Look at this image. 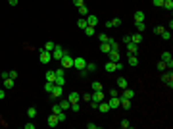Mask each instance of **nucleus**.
Masks as SVG:
<instances>
[{
	"mask_svg": "<svg viewBox=\"0 0 173 129\" xmlns=\"http://www.w3.org/2000/svg\"><path fill=\"white\" fill-rule=\"evenodd\" d=\"M60 62H62V68H64V70H69V68H73V56H71L69 52H65Z\"/></svg>",
	"mask_w": 173,
	"mask_h": 129,
	"instance_id": "1",
	"label": "nucleus"
},
{
	"mask_svg": "<svg viewBox=\"0 0 173 129\" xmlns=\"http://www.w3.org/2000/svg\"><path fill=\"white\" fill-rule=\"evenodd\" d=\"M50 60H52V52H48V50H38V62L40 64H50Z\"/></svg>",
	"mask_w": 173,
	"mask_h": 129,
	"instance_id": "2",
	"label": "nucleus"
},
{
	"mask_svg": "<svg viewBox=\"0 0 173 129\" xmlns=\"http://www.w3.org/2000/svg\"><path fill=\"white\" fill-rule=\"evenodd\" d=\"M54 73H56L54 85H64V83H65V73H64V68H60V70H54Z\"/></svg>",
	"mask_w": 173,
	"mask_h": 129,
	"instance_id": "3",
	"label": "nucleus"
},
{
	"mask_svg": "<svg viewBox=\"0 0 173 129\" xmlns=\"http://www.w3.org/2000/svg\"><path fill=\"white\" fill-rule=\"evenodd\" d=\"M85 66H87V60L83 58V56H77V58H73V68L75 70H85Z\"/></svg>",
	"mask_w": 173,
	"mask_h": 129,
	"instance_id": "4",
	"label": "nucleus"
},
{
	"mask_svg": "<svg viewBox=\"0 0 173 129\" xmlns=\"http://www.w3.org/2000/svg\"><path fill=\"white\" fill-rule=\"evenodd\" d=\"M65 52L67 50H64V48H62V46H54V50H52V60H62V56H64Z\"/></svg>",
	"mask_w": 173,
	"mask_h": 129,
	"instance_id": "5",
	"label": "nucleus"
},
{
	"mask_svg": "<svg viewBox=\"0 0 173 129\" xmlns=\"http://www.w3.org/2000/svg\"><path fill=\"white\" fill-rule=\"evenodd\" d=\"M162 81H164V85H167L169 89L173 87V73H171V70H169V73H164V75H162Z\"/></svg>",
	"mask_w": 173,
	"mask_h": 129,
	"instance_id": "6",
	"label": "nucleus"
},
{
	"mask_svg": "<svg viewBox=\"0 0 173 129\" xmlns=\"http://www.w3.org/2000/svg\"><path fill=\"white\" fill-rule=\"evenodd\" d=\"M52 98H60L64 95V85H54V89H52Z\"/></svg>",
	"mask_w": 173,
	"mask_h": 129,
	"instance_id": "7",
	"label": "nucleus"
},
{
	"mask_svg": "<svg viewBox=\"0 0 173 129\" xmlns=\"http://www.w3.org/2000/svg\"><path fill=\"white\" fill-rule=\"evenodd\" d=\"M135 95H137V93H135L133 89L125 87V89H123V93L119 95V98H129V100H133V98H135Z\"/></svg>",
	"mask_w": 173,
	"mask_h": 129,
	"instance_id": "8",
	"label": "nucleus"
},
{
	"mask_svg": "<svg viewBox=\"0 0 173 129\" xmlns=\"http://www.w3.org/2000/svg\"><path fill=\"white\" fill-rule=\"evenodd\" d=\"M90 100H92V102H102L104 100V93L102 91H94V93H92V95H90Z\"/></svg>",
	"mask_w": 173,
	"mask_h": 129,
	"instance_id": "9",
	"label": "nucleus"
},
{
	"mask_svg": "<svg viewBox=\"0 0 173 129\" xmlns=\"http://www.w3.org/2000/svg\"><path fill=\"white\" fill-rule=\"evenodd\" d=\"M119 58H121V56H119V50H114V48H112V50L108 52V60L110 62H119Z\"/></svg>",
	"mask_w": 173,
	"mask_h": 129,
	"instance_id": "10",
	"label": "nucleus"
},
{
	"mask_svg": "<svg viewBox=\"0 0 173 129\" xmlns=\"http://www.w3.org/2000/svg\"><path fill=\"white\" fill-rule=\"evenodd\" d=\"M85 20H87V25H92V27L98 25V18H96V16H92V14H89Z\"/></svg>",
	"mask_w": 173,
	"mask_h": 129,
	"instance_id": "11",
	"label": "nucleus"
},
{
	"mask_svg": "<svg viewBox=\"0 0 173 129\" xmlns=\"http://www.w3.org/2000/svg\"><path fill=\"white\" fill-rule=\"evenodd\" d=\"M110 104V110L112 108H119V97H110V100H106Z\"/></svg>",
	"mask_w": 173,
	"mask_h": 129,
	"instance_id": "12",
	"label": "nucleus"
},
{
	"mask_svg": "<svg viewBox=\"0 0 173 129\" xmlns=\"http://www.w3.org/2000/svg\"><path fill=\"white\" fill-rule=\"evenodd\" d=\"M119 106H121L123 110H131V108H133V104H131L129 98H119Z\"/></svg>",
	"mask_w": 173,
	"mask_h": 129,
	"instance_id": "13",
	"label": "nucleus"
},
{
	"mask_svg": "<svg viewBox=\"0 0 173 129\" xmlns=\"http://www.w3.org/2000/svg\"><path fill=\"white\" fill-rule=\"evenodd\" d=\"M127 46V54H139V45H135V43H129Z\"/></svg>",
	"mask_w": 173,
	"mask_h": 129,
	"instance_id": "14",
	"label": "nucleus"
},
{
	"mask_svg": "<svg viewBox=\"0 0 173 129\" xmlns=\"http://www.w3.org/2000/svg\"><path fill=\"white\" fill-rule=\"evenodd\" d=\"M79 98H81L79 93H69V95H67V100H69L71 104H77V102H79Z\"/></svg>",
	"mask_w": 173,
	"mask_h": 129,
	"instance_id": "15",
	"label": "nucleus"
},
{
	"mask_svg": "<svg viewBox=\"0 0 173 129\" xmlns=\"http://www.w3.org/2000/svg\"><path fill=\"white\" fill-rule=\"evenodd\" d=\"M96 110H98V112H102V114H106V112L110 110V104L106 102V100H102V102H98V108H96Z\"/></svg>",
	"mask_w": 173,
	"mask_h": 129,
	"instance_id": "16",
	"label": "nucleus"
},
{
	"mask_svg": "<svg viewBox=\"0 0 173 129\" xmlns=\"http://www.w3.org/2000/svg\"><path fill=\"white\" fill-rule=\"evenodd\" d=\"M58 123H60L58 122V116L56 114H50V116H48V127H56Z\"/></svg>",
	"mask_w": 173,
	"mask_h": 129,
	"instance_id": "17",
	"label": "nucleus"
},
{
	"mask_svg": "<svg viewBox=\"0 0 173 129\" xmlns=\"http://www.w3.org/2000/svg\"><path fill=\"white\" fill-rule=\"evenodd\" d=\"M129 66H139V56L137 54H129Z\"/></svg>",
	"mask_w": 173,
	"mask_h": 129,
	"instance_id": "18",
	"label": "nucleus"
},
{
	"mask_svg": "<svg viewBox=\"0 0 173 129\" xmlns=\"http://www.w3.org/2000/svg\"><path fill=\"white\" fill-rule=\"evenodd\" d=\"M131 43H135V45H141V43H142V35H141V33L131 35Z\"/></svg>",
	"mask_w": 173,
	"mask_h": 129,
	"instance_id": "19",
	"label": "nucleus"
},
{
	"mask_svg": "<svg viewBox=\"0 0 173 129\" xmlns=\"http://www.w3.org/2000/svg\"><path fill=\"white\" fill-rule=\"evenodd\" d=\"M117 87H119V89H125V87H129V85H127V79H125V77H117Z\"/></svg>",
	"mask_w": 173,
	"mask_h": 129,
	"instance_id": "20",
	"label": "nucleus"
},
{
	"mask_svg": "<svg viewBox=\"0 0 173 129\" xmlns=\"http://www.w3.org/2000/svg\"><path fill=\"white\" fill-rule=\"evenodd\" d=\"M4 81V89H13V79L12 77H6V79H2Z\"/></svg>",
	"mask_w": 173,
	"mask_h": 129,
	"instance_id": "21",
	"label": "nucleus"
},
{
	"mask_svg": "<svg viewBox=\"0 0 173 129\" xmlns=\"http://www.w3.org/2000/svg\"><path fill=\"white\" fill-rule=\"evenodd\" d=\"M110 50H112V46H110L108 43H100V52H102V54H108Z\"/></svg>",
	"mask_w": 173,
	"mask_h": 129,
	"instance_id": "22",
	"label": "nucleus"
},
{
	"mask_svg": "<svg viewBox=\"0 0 173 129\" xmlns=\"http://www.w3.org/2000/svg\"><path fill=\"white\" fill-rule=\"evenodd\" d=\"M85 70L89 71V73H94V71H96V64H94V62H87V66H85Z\"/></svg>",
	"mask_w": 173,
	"mask_h": 129,
	"instance_id": "23",
	"label": "nucleus"
},
{
	"mask_svg": "<svg viewBox=\"0 0 173 129\" xmlns=\"http://www.w3.org/2000/svg\"><path fill=\"white\" fill-rule=\"evenodd\" d=\"M106 71H108V73H114L115 71V62H106Z\"/></svg>",
	"mask_w": 173,
	"mask_h": 129,
	"instance_id": "24",
	"label": "nucleus"
},
{
	"mask_svg": "<svg viewBox=\"0 0 173 129\" xmlns=\"http://www.w3.org/2000/svg\"><path fill=\"white\" fill-rule=\"evenodd\" d=\"M139 21H144V12H135V23H139Z\"/></svg>",
	"mask_w": 173,
	"mask_h": 129,
	"instance_id": "25",
	"label": "nucleus"
},
{
	"mask_svg": "<svg viewBox=\"0 0 173 129\" xmlns=\"http://www.w3.org/2000/svg\"><path fill=\"white\" fill-rule=\"evenodd\" d=\"M69 106H71V102H69V100H67V98H64V100L60 102V108L64 110V112H65V110H69Z\"/></svg>",
	"mask_w": 173,
	"mask_h": 129,
	"instance_id": "26",
	"label": "nucleus"
},
{
	"mask_svg": "<svg viewBox=\"0 0 173 129\" xmlns=\"http://www.w3.org/2000/svg\"><path fill=\"white\" fill-rule=\"evenodd\" d=\"M83 31H85V35H87V37H92V35H94V27H92V25H87Z\"/></svg>",
	"mask_w": 173,
	"mask_h": 129,
	"instance_id": "27",
	"label": "nucleus"
},
{
	"mask_svg": "<svg viewBox=\"0 0 173 129\" xmlns=\"http://www.w3.org/2000/svg\"><path fill=\"white\" fill-rule=\"evenodd\" d=\"M77 10H79V14H81L83 18H87V16H89V8L85 6V4H83V6H79V8H77Z\"/></svg>",
	"mask_w": 173,
	"mask_h": 129,
	"instance_id": "28",
	"label": "nucleus"
},
{
	"mask_svg": "<svg viewBox=\"0 0 173 129\" xmlns=\"http://www.w3.org/2000/svg\"><path fill=\"white\" fill-rule=\"evenodd\" d=\"M54 79H56V73L54 71H46V81H50V83H54Z\"/></svg>",
	"mask_w": 173,
	"mask_h": 129,
	"instance_id": "29",
	"label": "nucleus"
},
{
	"mask_svg": "<svg viewBox=\"0 0 173 129\" xmlns=\"http://www.w3.org/2000/svg\"><path fill=\"white\" fill-rule=\"evenodd\" d=\"M162 6L166 8V10H169V12H171V10H173V0H164V4H162Z\"/></svg>",
	"mask_w": 173,
	"mask_h": 129,
	"instance_id": "30",
	"label": "nucleus"
},
{
	"mask_svg": "<svg viewBox=\"0 0 173 129\" xmlns=\"http://www.w3.org/2000/svg\"><path fill=\"white\" fill-rule=\"evenodd\" d=\"M77 27H79V29H85V27H87V20H85V18H79V20H77Z\"/></svg>",
	"mask_w": 173,
	"mask_h": 129,
	"instance_id": "31",
	"label": "nucleus"
},
{
	"mask_svg": "<svg viewBox=\"0 0 173 129\" xmlns=\"http://www.w3.org/2000/svg\"><path fill=\"white\" fill-rule=\"evenodd\" d=\"M54 46H56V45H54V43H52V41H46V45H44V50L52 52V50H54Z\"/></svg>",
	"mask_w": 173,
	"mask_h": 129,
	"instance_id": "32",
	"label": "nucleus"
},
{
	"mask_svg": "<svg viewBox=\"0 0 173 129\" xmlns=\"http://www.w3.org/2000/svg\"><path fill=\"white\" fill-rule=\"evenodd\" d=\"M27 116H29V118L33 120V118L37 116V108H27Z\"/></svg>",
	"mask_w": 173,
	"mask_h": 129,
	"instance_id": "33",
	"label": "nucleus"
},
{
	"mask_svg": "<svg viewBox=\"0 0 173 129\" xmlns=\"http://www.w3.org/2000/svg\"><path fill=\"white\" fill-rule=\"evenodd\" d=\"M92 91H102V83L100 81H92Z\"/></svg>",
	"mask_w": 173,
	"mask_h": 129,
	"instance_id": "34",
	"label": "nucleus"
},
{
	"mask_svg": "<svg viewBox=\"0 0 173 129\" xmlns=\"http://www.w3.org/2000/svg\"><path fill=\"white\" fill-rule=\"evenodd\" d=\"M135 25H137V31H144V29H146V23H144V21H139V23H135Z\"/></svg>",
	"mask_w": 173,
	"mask_h": 129,
	"instance_id": "35",
	"label": "nucleus"
},
{
	"mask_svg": "<svg viewBox=\"0 0 173 129\" xmlns=\"http://www.w3.org/2000/svg\"><path fill=\"white\" fill-rule=\"evenodd\" d=\"M119 125H121V129H129V127H131V122H129V120H121Z\"/></svg>",
	"mask_w": 173,
	"mask_h": 129,
	"instance_id": "36",
	"label": "nucleus"
},
{
	"mask_svg": "<svg viewBox=\"0 0 173 129\" xmlns=\"http://www.w3.org/2000/svg\"><path fill=\"white\" fill-rule=\"evenodd\" d=\"M162 39L169 41V39H171V31H162Z\"/></svg>",
	"mask_w": 173,
	"mask_h": 129,
	"instance_id": "37",
	"label": "nucleus"
},
{
	"mask_svg": "<svg viewBox=\"0 0 173 129\" xmlns=\"http://www.w3.org/2000/svg\"><path fill=\"white\" fill-rule=\"evenodd\" d=\"M52 89H54V83L46 81V85H44V91H46V93H52Z\"/></svg>",
	"mask_w": 173,
	"mask_h": 129,
	"instance_id": "38",
	"label": "nucleus"
},
{
	"mask_svg": "<svg viewBox=\"0 0 173 129\" xmlns=\"http://www.w3.org/2000/svg\"><path fill=\"white\" fill-rule=\"evenodd\" d=\"M98 39H100V43H108V35H106V33H100V35H98Z\"/></svg>",
	"mask_w": 173,
	"mask_h": 129,
	"instance_id": "39",
	"label": "nucleus"
},
{
	"mask_svg": "<svg viewBox=\"0 0 173 129\" xmlns=\"http://www.w3.org/2000/svg\"><path fill=\"white\" fill-rule=\"evenodd\" d=\"M60 112H64V110L60 108V104H54L52 106V114H60Z\"/></svg>",
	"mask_w": 173,
	"mask_h": 129,
	"instance_id": "40",
	"label": "nucleus"
},
{
	"mask_svg": "<svg viewBox=\"0 0 173 129\" xmlns=\"http://www.w3.org/2000/svg\"><path fill=\"white\" fill-rule=\"evenodd\" d=\"M112 25H114V27H119V25H121V20H119V18H114V20H112Z\"/></svg>",
	"mask_w": 173,
	"mask_h": 129,
	"instance_id": "41",
	"label": "nucleus"
},
{
	"mask_svg": "<svg viewBox=\"0 0 173 129\" xmlns=\"http://www.w3.org/2000/svg\"><path fill=\"white\" fill-rule=\"evenodd\" d=\"M56 116H58V122H60V123L65 122V114H64V112H60V114H56Z\"/></svg>",
	"mask_w": 173,
	"mask_h": 129,
	"instance_id": "42",
	"label": "nucleus"
},
{
	"mask_svg": "<svg viewBox=\"0 0 173 129\" xmlns=\"http://www.w3.org/2000/svg\"><path fill=\"white\" fill-rule=\"evenodd\" d=\"M162 4H164V0H152V6L156 8H162Z\"/></svg>",
	"mask_w": 173,
	"mask_h": 129,
	"instance_id": "43",
	"label": "nucleus"
},
{
	"mask_svg": "<svg viewBox=\"0 0 173 129\" xmlns=\"http://www.w3.org/2000/svg\"><path fill=\"white\" fill-rule=\"evenodd\" d=\"M162 31H166V29H164V27H162V25L154 27V33H156V35H162Z\"/></svg>",
	"mask_w": 173,
	"mask_h": 129,
	"instance_id": "44",
	"label": "nucleus"
},
{
	"mask_svg": "<svg viewBox=\"0 0 173 129\" xmlns=\"http://www.w3.org/2000/svg\"><path fill=\"white\" fill-rule=\"evenodd\" d=\"M8 75H10V77H12L13 81H15V77H18V71H15V70H12V71H8Z\"/></svg>",
	"mask_w": 173,
	"mask_h": 129,
	"instance_id": "45",
	"label": "nucleus"
},
{
	"mask_svg": "<svg viewBox=\"0 0 173 129\" xmlns=\"http://www.w3.org/2000/svg\"><path fill=\"white\" fill-rule=\"evenodd\" d=\"M123 70V62H115V71H121Z\"/></svg>",
	"mask_w": 173,
	"mask_h": 129,
	"instance_id": "46",
	"label": "nucleus"
},
{
	"mask_svg": "<svg viewBox=\"0 0 173 129\" xmlns=\"http://www.w3.org/2000/svg\"><path fill=\"white\" fill-rule=\"evenodd\" d=\"M69 110H73V112H79V110H81V108H79V102H77V104H71Z\"/></svg>",
	"mask_w": 173,
	"mask_h": 129,
	"instance_id": "47",
	"label": "nucleus"
},
{
	"mask_svg": "<svg viewBox=\"0 0 173 129\" xmlns=\"http://www.w3.org/2000/svg\"><path fill=\"white\" fill-rule=\"evenodd\" d=\"M110 97H119V91H117V89H112V91H110Z\"/></svg>",
	"mask_w": 173,
	"mask_h": 129,
	"instance_id": "48",
	"label": "nucleus"
},
{
	"mask_svg": "<svg viewBox=\"0 0 173 129\" xmlns=\"http://www.w3.org/2000/svg\"><path fill=\"white\" fill-rule=\"evenodd\" d=\"M73 4H75V8H79V6H83L85 4V0H73Z\"/></svg>",
	"mask_w": 173,
	"mask_h": 129,
	"instance_id": "49",
	"label": "nucleus"
},
{
	"mask_svg": "<svg viewBox=\"0 0 173 129\" xmlns=\"http://www.w3.org/2000/svg\"><path fill=\"white\" fill-rule=\"evenodd\" d=\"M123 43L129 45V43H131V35H123Z\"/></svg>",
	"mask_w": 173,
	"mask_h": 129,
	"instance_id": "50",
	"label": "nucleus"
},
{
	"mask_svg": "<svg viewBox=\"0 0 173 129\" xmlns=\"http://www.w3.org/2000/svg\"><path fill=\"white\" fill-rule=\"evenodd\" d=\"M156 68H158L160 71H164V70H166V64H164V62H158V66H156Z\"/></svg>",
	"mask_w": 173,
	"mask_h": 129,
	"instance_id": "51",
	"label": "nucleus"
},
{
	"mask_svg": "<svg viewBox=\"0 0 173 129\" xmlns=\"http://www.w3.org/2000/svg\"><path fill=\"white\" fill-rule=\"evenodd\" d=\"M81 98H83V100H87V102H90V93H85Z\"/></svg>",
	"mask_w": 173,
	"mask_h": 129,
	"instance_id": "52",
	"label": "nucleus"
},
{
	"mask_svg": "<svg viewBox=\"0 0 173 129\" xmlns=\"http://www.w3.org/2000/svg\"><path fill=\"white\" fill-rule=\"evenodd\" d=\"M87 127H89V129H96V127H98V125H96V123H92V122H90V123H87Z\"/></svg>",
	"mask_w": 173,
	"mask_h": 129,
	"instance_id": "53",
	"label": "nucleus"
},
{
	"mask_svg": "<svg viewBox=\"0 0 173 129\" xmlns=\"http://www.w3.org/2000/svg\"><path fill=\"white\" fill-rule=\"evenodd\" d=\"M25 129H35V123H31V122L25 123Z\"/></svg>",
	"mask_w": 173,
	"mask_h": 129,
	"instance_id": "54",
	"label": "nucleus"
},
{
	"mask_svg": "<svg viewBox=\"0 0 173 129\" xmlns=\"http://www.w3.org/2000/svg\"><path fill=\"white\" fill-rule=\"evenodd\" d=\"M8 4L10 6H18V0H8Z\"/></svg>",
	"mask_w": 173,
	"mask_h": 129,
	"instance_id": "55",
	"label": "nucleus"
},
{
	"mask_svg": "<svg viewBox=\"0 0 173 129\" xmlns=\"http://www.w3.org/2000/svg\"><path fill=\"white\" fill-rule=\"evenodd\" d=\"M4 97H6V93H4V91L0 89V100H2V98H4Z\"/></svg>",
	"mask_w": 173,
	"mask_h": 129,
	"instance_id": "56",
	"label": "nucleus"
}]
</instances>
